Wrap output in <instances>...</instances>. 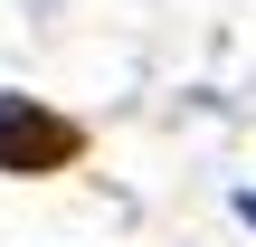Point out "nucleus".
Returning <instances> with one entry per match:
<instances>
[{
    "label": "nucleus",
    "instance_id": "f03ea898",
    "mask_svg": "<svg viewBox=\"0 0 256 247\" xmlns=\"http://www.w3.org/2000/svg\"><path fill=\"white\" fill-rule=\"evenodd\" d=\"M238 219H247V228H256V190H238Z\"/></svg>",
    "mask_w": 256,
    "mask_h": 247
},
{
    "label": "nucleus",
    "instance_id": "f257e3e1",
    "mask_svg": "<svg viewBox=\"0 0 256 247\" xmlns=\"http://www.w3.org/2000/svg\"><path fill=\"white\" fill-rule=\"evenodd\" d=\"M86 152V124L76 114H57V105H38V95H0V171L10 181H48V171H66Z\"/></svg>",
    "mask_w": 256,
    "mask_h": 247
}]
</instances>
